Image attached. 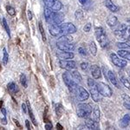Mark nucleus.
I'll list each match as a JSON object with an SVG mask.
<instances>
[{"label":"nucleus","mask_w":130,"mask_h":130,"mask_svg":"<svg viewBox=\"0 0 130 130\" xmlns=\"http://www.w3.org/2000/svg\"><path fill=\"white\" fill-rule=\"evenodd\" d=\"M90 72H91L92 76L95 79H100L102 77V72H101L100 68L97 65L94 64L90 66Z\"/></svg>","instance_id":"obj_18"},{"label":"nucleus","mask_w":130,"mask_h":130,"mask_svg":"<svg viewBox=\"0 0 130 130\" xmlns=\"http://www.w3.org/2000/svg\"><path fill=\"white\" fill-rule=\"evenodd\" d=\"M56 116L59 118V117L62 116V115L63 114V112H64V109H63V108H62V106L61 105L60 103H58V104H56Z\"/></svg>","instance_id":"obj_29"},{"label":"nucleus","mask_w":130,"mask_h":130,"mask_svg":"<svg viewBox=\"0 0 130 130\" xmlns=\"http://www.w3.org/2000/svg\"><path fill=\"white\" fill-rule=\"evenodd\" d=\"M70 75L74 80H75L76 82H79V83H81L82 82V75H80V73H79L78 71H76V70L71 71Z\"/></svg>","instance_id":"obj_28"},{"label":"nucleus","mask_w":130,"mask_h":130,"mask_svg":"<svg viewBox=\"0 0 130 130\" xmlns=\"http://www.w3.org/2000/svg\"><path fill=\"white\" fill-rule=\"evenodd\" d=\"M13 121H14V123H15V124L18 126V127H19V128H22V127H21V125H20V123L18 122V120H16V119H13Z\"/></svg>","instance_id":"obj_48"},{"label":"nucleus","mask_w":130,"mask_h":130,"mask_svg":"<svg viewBox=\"0 0 130 130\" xmlns=\"http://www.w3.org/2000/svg\"><path fill=\"white\" fill-rule=\"evenodd\" d=\"M45 129L47 130H50L52 129V124L50 123V121H49V122H46V125H45Z\"/></svg>","instance_id":"obj_44"},{"label":"nucleus","mask_w":130,"mask_h":130,"mask_svg":"<svg viewBox=\"0 0 130 130\" xmlns=\"http://www.w3.org/2000/svg\"><path fill=\"white\" fill-rule=\"evenodd\" d=\"M27 16H28V19L29 20L32 19V12H31L30 10H28V11H27Z\"/></svg>","instance_id":"obj_46"},{"label":"nucleus","mask_w":130,"mask_h":130,"mask_svg":"<svg viewBox=\"0 0 130 130\" xmlns=\"http://www.w3.org/2000/svg\"><path fill=\"white\" fill-rule=\"evenodd\" d=\"M3 54H4L3 62H4V64L6 65V64L8 63V61H9V55H8L7 51H6V49H4L3 50Z\"/></svg>","instance_id":"obj_36"},{"label":"nucleus","mask_w":130,"mask_h":130,"mask_svg":"<svg viewBox=\"0 0 130 130\" xmlns=\"http://www.w3.org/2000/svg\"><path fill=\"white\" fill-rule=\"evenodd\" d=\"M20 83H21V84L23 85V87H24V88L28 87V82H27L26 75H25L24 74H21V75H20Z\"/></svg>","instance_id":"obj_34"},{"label":"nucleus","mask_w":130,"mask_h":130,"mask_svg":"<svg viewBox=\"0 0 130 130\" xmlns=\"http://www.w3.org/2000/svg\"><path fill=\"white\" fill-rule=\"evenodd\" d=\"M49 32L50 34L53 37H57L62 34V31H61V29H60V25L58 24H51L50 26L49 27Z\"/></svg>","instance_id":"obj_17"},{"label":"nucleus","mask_w":130,"mask_h":130,"mask_svg":"<svg viewBox=\"0 0 130 130\" xmlns=\"http://www.w3.org/2000/svg\"><path fill=\"white\" fill-rule=\"evenodd\" d=\"M122 99L124 101V102H128V103H130V96L127 95H122Z\"/></svg>","instance_id":"obj_43"},{"label":"nucleus","mask_w":130,"mask_h":130,"mask_svg":"<svg viewBox=\"0 0 130 130\" xmlns=\"http://www.w3.org/2000/svg\"><path fill=\"white\" fill-rule=\"evenodd\" d=\"M62 79H63L65 85L68 87L69 90H70V92H72V93H74L75 89H76V87H77V83H75L74 79L72 78L70 73L64 72L63 74H62Z\"/></svg>","instance_id":"obj_5"},{"label":"nucleus","mask_w":130,"mask_h":130,"mask_svg":"<svg viewBox=\"0 0 130 130\" xmlns=\"http://www.w3.org/2000/svg\"><path fill=\"white\" fill-rule=\"evenodd\" d=\"M107 24L109 25L110 27L115 26V25L118 24V19H117V18L115 16L110 15L108 16V19H107Z\"/></svg>","instance_id":"obj_23"},{"label":"nucleus","mask_w":130,"mask_h":130,"mask_svg":"<svg viewBox=\"0 0 130 130\" xmlns=\"http://www.w3.org/2000/svg\"><path fill=\"white\" fill-rule=\"evenodd\" d=\"M95 34L96 37V40L98 41L101 47L105 48L108 45V39L107 37L105 30L102 27H96L95 29Z\"/></svg>","instance_id":"obj_2"},{"label":"nucleus","mask_w":130,"mask_h":130,"mask_svg":"<svg viewBox=\"0 0 130 130\" xmlns=\"http://www.w3.org/2000/svg\"><path fill=\"white\" fill-rule=\"evenodd\" d=\"M3 103H4L3 100H2V99H0V108H2V106H3Z\"/></svg>","instance_id":"obj_53"},{"label":"nucleus","mask_w":130,"mask_h":130,"mask_svg":"<svg viewBox=\"0 0 130 130\" xmlns=\"http://www.w3.org/2000/svg\"><path fill=\"white\" fill-rule=\"evenodd\" d=\"M38 28H39V30H40L41 36H42V39H43V42H46L45 31H44V29H43V24H42V22H39L38 23Z\"/></svg>","instance_id":"obj_33"},{"label":"nucleus","mask_w":130,"mask_h":130,"mask_svg":"<svg viewBox=\"0 0 130 130\" xmlns=\"http://www.w3.org/2000/svg\"><path fill=\"white\" fill-rule=\"evenodd\" d=\"M115 35L119 40L126 42L130 39V25L121 24L115 30Z\"/></svg>","instance_id":"obj_1"},{"label":"nucleus","mask_w":130,"mask_h":130,"mask_svg":"<svg viewBox=\"0 0 130 130\" xmlns=\"http://www.w3.org/2000/svg\"><path fill=\"white\" fill-rule=\"evenodd\" d=\"M78 51H79V54L83 56H88V52H87V50H86V48L84 47H80L78 49Z\"/></svg>","instance_id":"obj_38"},{"label":"nucleus","mask_w":130,"mask_h":130,"mask_svg":"<svg viewBox=\"0 0 130 130\" xmlns=\"http://www.w3.org/2000/svg\"><path fill=\"white\" fill-rule=\"evenodd\" d=\"M27 108H28V111H29V115H30V120L32 121V123L34 124V126H37V120H36L35 116H34V114H33L32 112V109H31L30 108V102H29V101H27Z\"/></svg>","instance_id":"obj_24"},{"label":"nucleus","mask_w":130,"mask_h":130,"mask_svg":"<svg viewBox=\"0 0 130 130\" xmlns=\"http://www.w3.org/2000/svg\"><path fill=\"white\" fill-rule=\"evenodd\" d=\"M1 70H2V68H1V64H0V71H1Z\"/></svg>","instance_id":"obj_54"},{"label":"nucleus","mask_w":130,"mask_h":130,"mask_svg":"<svg viewBox=\"0 0 130 130\" xmlns=\"http://www.w3.org/2000/svg\"><path fill=\"white\" fill-rule=\"evenodd\" d=\"M117 47L119 49H122V50H130V46L125 43H117Z\"/></svg>","instance_id":"obj_37"},{"label":"nucleus","mask_w":130,"mask_h":130,"mask_svg":"<svg viewBox=\"0 0 130 130\" xmlns=\"http://www.w3.org/2000/svg\"><path fill=\"white\" fill-rule=\"evenodd\" d=\"M92 111H93V120H95L96 121H99L100 117H101V112L99 109V107L95 106L93 109H92Z\"/></svg>","instance_id":"obj_25"},{"label":"nucleus","mask_w":130,"mask_h":130,"mask_svg":"<svg viewBox=\"0 0 130 130\" xmlns=\"http://www.w3.org/2000/svg\"><path fill=\"white\" fill-rule=\"evenodd\" d=\"M22 109H23V111H24V114H26V113H27V106H26V104H24V103L22 104Z\"/></svg>","instance_id":"obj_47"},{"label":"nucleus","mask_w":130,"mask_h":130,"mask_svg":"<svg viewBox=\"0 0 130 130\" xmlns=\"http://www.w3.org/2000/svg\"><path fill=\"white\" fill-rule=\"evenodd\" d=\"M57 42H65V43H72L73 37L70 36V34H63L62 37H59Z\"/></svg>","instance_id":"obj_26"},{"label":"nucleus","mask_w":130,"mask_h":130,"mask_svg":"<svg viewBox=\"0 0 130 130\" xmlns=\"http://www.w3.org/2000/svg\"><path fill=\"white\" fill-rule=\"evenodd\" d=\"M89 51L91 53L92 56H96L97 54V48H96V45H95V42L92 41L89 44Z\"/></svg>","instance_id":"obj_30"},{"label":"nucleus","mask_w":130,"mask_h":130,"mask_svg":"<svg viewBox=\"0 0 130 130\" xmlns=\"http://www.w3.org/2000/svg\"><path fill=\"white\" fill-rule=\"evenodd\" d=\"M62 34H73L76 32V27L71 23H64L60 25Z\"/></svg>","instance_id":"obj_9"},{"label":"nucleus","mask_w":130,"mask_h":130,"mask_svg":"<svg viewBox=\"0 0 130 130\" xmlns=\"http://www.w3.org/2000/svg\"><path fill=\"white\" fill-rule=\"evenodd\" d=\"M90 30H91V24L88 23L87 24H85L84 28H83V30H84L85 32H89Z\"/></svg>","instance_id":"obj_40"},{"label":"nucleus","mask_w":130,"mask_h":130,"mask_svg":"<svg viewBox=\"0 0 130 130\" xmlns=\"http://www.w3.org/2000/svg\"><path fill=\"white\" fill-rule=\"evenodd\" d=\"M2 123H3V124L4 125H6V124H7V120H6V118H5H5H4V119H2Z\"/></svg>","instance_id":"obj_52"},{"label":"nucleus","mask_w":130,"mask_h":130,"mask_svg":"<svg viewBox=\"0 0 130 130\" xmlns=\"http://www.w3.org/2000/svg\"><path fill=\"white\" fill-rule=\"evenodd\" d=\"M88 86L89 88V92L90 95H91V97L93 101H95V102H99L102 101V95L99 93L97 89V87H96V83H95V81L92 80L91 78L88 79Z\"/></svg>","instance_id":"obj_3"},{"label":"nucleus","mask_w":130,"mask_h":130,"mask_svg":"<svg viewBox=\"0 0 130 130\" xmlns=\"http://www.w3.org/2000/svg\"><path fill=\"white\" fill-rule=\"evenodd\" d=\"M103 73H104L105 77H107V78L110 81V83H112L115 87H116L117 89H120L119 81L117 80V78H116V76H115V75L114 74V72H112L111 70H106L105 68H103Z\"/></svg>","instance_id":"obj_10"},{"label":"nucleus","mask_w":130,"mask_h":130,"mask_svg":"<svg viewBox=\"0 0 130 130\" xmlns=\"http://www.w3.org/2000/svg\"><path fill=\"white\" fill-rule=\"evenodd\" d=\"M56 56L60 60H70L74 58V54L72 53V51H63V50H62V52L56 53Z\"/></svg>","instance_id":"obj_16"},{"label":"nucleus","mask_w":130,"mask_h":130,"mask_svg":"<svg viewBox=\"0 0 130 130\" xmlns=\"http://www.w3.org/2000/svg\"><path fill=\"white\" fill-rule=\"evenodd\" d=\"M127 21H128V22H130V19H128V20H127Z\"/></svg>","instance_id":"obj_56"},{"label":"nucleus","mask_w":130,"mask_h":130,"mask_svg":"<svg viewBox=\"0 0 130 130\" xmlns=\"http://www.w3.org/2000/svg\"><path fill=\"white\" fill-rule=\"evenodd\" d=\"M96 87H97L98 91L102 95L105 96V97H111L112 96L113 91L108 84L99 82V83H96Z\"/></svg>","instance_id":"obj_6"},{"label":"nucleus","mask_w":130,"mask_h":130,"mask_svg":"<svg viewBox=\"0 0 130 130\" xmlns=\"http://www.w3.org/2000/svg\"><path fill=\"white\" fill-rule=\"evenodd\" d=\"M88 67H89V64H88L87 62H82L81 63V69L83 70H87Z\"/></svg>","instance_id":"obj_42"},{"label":"nucleus","mask_w":130,"mask_h":130,"mask_svg":"<svg viewBox=\"0 0 130 130\" xmlns=\"http://www.w3.org/2000/svg\"><path fill=\"white\" fill-rule=\"evenodd\" d=\"M120 81L123 83V85H124L126 88H127V89H130V83H129V81L127 80V78H126L125 75H121V74L120 75Z\"/></svg>","instance_id":"obj_32"},{"label":"nucleus","mask_w":130,"mask_h":130,"mask_svg":"<svg viewBox=\"0 0 130 130\" xmlns=\"http://www.w3.org/2000/svg\"><path fill=\"white\" fill-rule=\"evenodd\" d=\"M76 113L81 118H87L92 114V107L88 103H81L77 106Z\"/></svg>","instance_id":"obj_4"},{"label":"nucleus","mask_w":130,"mask_h":130,"mask_svg":"<svg viewBox=\"0 0 130 130\" xmlns=\"http://www.w3.org/2000/svg\"><path fill=\"white\" fill-rule=\"evenodd\" d=\"M25 125H26L27 129H29V130L31 129V127H30V121H29V120L25 121Z\"/></svg>","instance_id":"obj_45"},{"label":"nucleus","mask_w":130,"mask_h":130,"mask_svg":"<svg viewBox=\"0 0 130 130\" xmlns=\"http://www.w3.org/2000/svg\"><path fill=\"white\" fill-rule=\"evenodd\" d=\"M85 125L89 129L91 130H98L100 129L99 122L92 119H86L85 120Z\"/></svg>","instance_id":"obj_15"},{"label":"nucleus","mask_w":130,"mask_h":130,"mask_svg":"<svg viewBox=\"0 0 130 130\" xmlns=\"http://www.w3.org/2000/svg\"><path fill=\"white\" fill-rule=\"evenodd\" d=\"M110 58H111V61H112L113 63H114L116 67H118V68H121V69L125 68L127 64V61L121 59V58L118 57L117 55H115V53L110 54Z\"/></svg>","instance_id":"obj_11"},{"label":"nucleus","mask_w":130,"mask_h":130,"mask_svg":"<svg viewBox=\"0 0 130 130\" xmlns=\"http://www.w3.org/2000/svg\"><path fill=\"white\" fill-rule=\"evenodd\" d=\"M119 124H120V127H122V128H125V127H128L130 125V115L127 114L125 115L120 120Z\"/></svg>","instance_id":"obj_19"},{"label":"nucleus","mask_w":130,"mask_h":130,"mask_svg":"<svg viewBox=\"0 0 130 130\" xmlns=\"http://www.w3.org/2000/svg\"><path fill=\"white\" fill-rule=\"evenodd\" d=\"M104 5L112 12H116L118 10V7L111 0H104Z\"/></svg>","instance_id":"obj_20"},{"label":"nucleus","mask_w":130,"mask_h":130,"mask_svg":"<svg viewBox=\"0 0 130 130\" xmlns=\"http://www.w3.org/2000/svg\"><path fill=\"white\" fill-rule=\"evenodd\" d=\"M46 7L51 9L53 11H59L62 8V4L58 0H43Z\"/></svg>","instance_id":"obj_8"},{"label":"nucleus","mask_w":130,"mask_h":130,"mask_svg":"<svg viewBox=\"0 0 130 130\" xmlns=\"http://www.w3.org/2000/svg\"><path fill=\"white\" fill-rule=\"evenodd\" d=\"M123 105H124V107L126 108H127V109L130 110V103H128V102H124Z\"/></svg>","instance_id":"obj_49"},{"label":"nucleus","mask_w":130,"mask_h":130,"mask_svg":"<svg viewBox=\"0 0 130 130\" xmlns=\"http://www.w3.org/2000/svg\"><path fill=\"white\" fill-rule=\"evenodd\" d=\"M0 109H1V112L3 113L4 116H6V110H5V108H0Z\"/></svg>","instance_id":"obj_51"},{"label":"nucleus","mask_w":130,"mask_h":130,"mask_svg":"<svg viewBox=\"0 0 130 130\" xmlns=\"http://www.w3.org/2000/svg\"><path fill=\"white\" fill-rule=\"evenodd\" d=\"M0 21H1V23L3 24V26H4V28H5L6 33H7V35L9 36V37H10V28H9V24H7L5 18H2L1 19H0Z\"/></svg>","instance_id":"obj_31"},{"label":"nucleus","mask_w":130,"mask_h":130,"mask_svg":"<svg viewBox=\"0 0 130 130\" xmlns=\"http://www.w3.org/2000/svg\"><path fill=\"white\" fill-rule=\"evenodd\" d=\"M75 18H76V19H82V18H83V11H82L81 10H77L76 11H75Z\"/></svg>","instance_id":"obj_39"},{"label":"nucleus","mask_w":130,"mask_h":130,"mask_svg":"<svg viewBox=\"0 0 130 130\" xmlns=\"http://www.w3.org/2000/svg\"><path fill=\"white\" fill-rule=\"evenodd\" d=\"M56 128L59 129V130H62V129H63V127H62V126L61 125L60 123H57V124H56Z\"/></svg>","instance_id":"obj_50"},{"label":"nucleus","mask_w":130,"mask_h":130,"mask_svg":"<svg viewBox=\"0 0 130 130\" xmlns=\"http://www.w3.org/2000/svg\"><path fill=\"white\" fill-rule=\"evenodd\" d=\"M63 20H64V14L61 13L59 11H53L50 21H52L56 24H60L61 23H62Z\"/></svg>","instance_id":"obj_14"},{"label":"nucleus","mask_w":130,"mask_h":130,"mask_svg":"<svg viewBox=\"0 0 130 130\" xmlns=\"http://www.w3.org/2000/svg\"><path fill=\"white\" fill-rule=\"evenodd\" d=\"M74 93L76 95L77 99L80 101V102H83V101L88 100L89 97V94L88 93L87 90H86L83 87H82V86L77 85V87H76V89H75Z\"/></svg>","instance_id":"obj_7"},{"label":"nucleus","mask_w":130,"mask_h":130,"mask_svg":"<svg viewBox=\"0 0 130 130\" xmlns=\"http://www.w3.org/2000/svg\"><path fill=\"white\" fill-rule=\"evenodd\" d=\"M52 13H53V10L48 7H45L43 14H44V18L47 22H50V18H51V16H52Z\"/></svg>","instance_id":"obj_27"},{"label":"nucleus","mask_w":130,"mask_h":130,"mask_svg":"<svg viewBox=\"0 0 130 130\" xmlns=\"http://www.w3.org/2000/svg\"><path fill=\"white\" fill-rule=\"evenodd\" d=\"M56 47L58 50L63 51H74L75 45L72 43H65V42H57Z\"/></svg>","instance_id":"obj_13"},{"label":"nucleus","mask_w":130,"mask_h":130,"mask_svg":"<svg viewBox=\"0 0 130 130\" xmlns=\"http://www.w3.org/2000/svg\"><path fill=\"white\" fill-rule=\"evenodd\" d=\"M117 54H118V56L120 57H122L127 60H130V50L120 49L118 50V52H117Z\"/></svg>","instance_id":"obj_22"},{"label":"nucleus","mask_w":130,"mask_h":130,"mask_svg":"<svg viewBox=\"0 0 130 130\" xmlns=\"http://www.w3.org/2000/svg\"><path fill=\"white\" fill-rule=\"evenodd\" d=\"M78 1H79V3L83 6L89 5V3H90V0H78Z\"/></svg>","instance_id":"obj_41"},{"label":"nucleus","mask_w":130,"mask_h":130,"mask_svg":"<svg viewBox=\"0 0 130 130\" xmlns=\"http://www.w3.org/2000/svg\"><path fill=\"white\" fill-rule=\"evenodd\" d=\"M7 89L11 95H16V94L19 91V89H18V85H17L15 83H10L7 86Z\"/></svg>","instance_id":"obj_21"},{"label":"nucleus","mask_w":130,"mask_h":130,"mask_svg":"<svg viewBox=\"0 0 130 130\" xmlns=\"http://www.w3.org/2000/svg\"><path fill=\"white\" fill-rule=\"evenodd\" d=\"M59 65L61 68L65 69L67 70H72L76 68V62L72 60H60Z\"/></svg>","instance_id":"obj_12"},{"label":"nucleus","mask_w":130,"mask_h":130,"mask_svg":"<svg viewBox=\"0 0 130 130\" xmlns=\"http://www.w3.org/2000/svg\"><path fill=\"white\" fill-rule=\"evenodd\" d=\"M6 10H7V13L9 14L10 16H15L16 15V10L13 7H11V6H10V5L6 6Z\"/></svg>","instance_id":"obj_35"},{"label":"nucleus","mask_w":130,"mask_h":130,"mask_svg":"<svg viewBox=\"0 0 130 130\" xmlns=\"http://www.w3.org/2000/svg\"><path fill=\"white\" fill-rule=\"evenodd\" d=\"M128 75H129V77H130V70H129V72H128Z\"/></svg>","instance_id":"obj_55"}]
</instances>
